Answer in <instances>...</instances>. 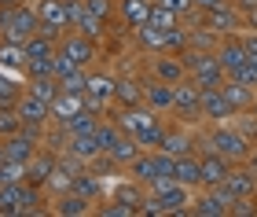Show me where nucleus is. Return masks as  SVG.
Segmentation results:
<instances>
[{"mask_svg":"<svg viewBox=\"0 0 257 217\" xmlns=\"http://www.w3.org/2000/svg\"><path fill=\"white\" fill-rule=\"evenodd\" d=\"M231 202H235V195H231L224 184H217V188H198V195H191L188 213H191V217H228Z\"/></svg>","mask_w":257,"mask_h":217,"instance_id":"obj_5","label":"nucleus"},{"mask_svg":"<svg viewBox=\"0 0 257 217\" xmlns=\"http://www.w3.org/2000/svg\"><path fill=\"white\" fill-rule=\"evenodd\" d=\"M22 129V118H19V111L15 107H0V140L11 133H19Z\"/></svg>","mask_w":257,"mask_h":217,"instance_id":"obj_39","label":"nucleus"},{"mask_svg":"<svg viewBox=\"0 0 257 217\" xmlns=\"http://www.w3.org/2000/svg\"><path fill=\"white\" fill-rule=\"evenodd\" d=\"M37 30H41V15L26 0H22V4H11V8H0V37L26 44Z\"/></svg>","mask_w":257,"mask_h":217,"instance_id":"obj_3","label":"nucleus"},{"mask_svg":"<svg viewBox=\"0 0 257 217\" xmlns=\"http://www.w3.org/2000/svg\"><path fill=\"white\" fill-rule=\"evenodd\" d=\"M0 66L11 70V74H22V70H26V48H22L19 41L0 37Z\"/></svg>","mask_w":257,"mask_h":217,"instance_id":"obj_30","label":"nucleus"},{"mask_svg":"<svg viewBox=\"0 0 257 217\" xmlns=\"http://www.w3.org/2000/svg\"><path fill=\"white\" fill-rule=\"evenodd\" d=\"M147 22H151V26H158V30H173V26H180V15H177V11H169V8H162L158 0H155Z\"/></svg>","mask_w":257,"mask_h":217,"instance_id":"obj_35","label":"nucleus"},{"mask_svg":"<svg viewBox=\"0 0 257 217\" xmlns=\"http://www.w3.org/2000/svg\"><path fill=\"white\" fill-rule=\"evenodd\" d=\"M26 88H30V92H37L41 99H48V103H52L55 92H59V77H52V74H44V77H30Z\"/></svg>","mask_w":257,"mask_h":217,"instance_id":"obj_36","label":"nucleus"},{"mask_svg":"<svg viewBox=\"0 0 257 217\" xmlns=\"http://www.w3.org/2000/svg\"><path fill=\"white\" fill-rule=\"evenodd\" d=\"M147 74L158 77V81H166V85H177V81L188 77V66H184V59H180L177 52H158V55H151Z\"/></svg>","mask_w":257,"mask_h":217,"instance_id":"obj_9","label":"nucleus"},{"mask_svg":"<svg viewBox=\"0 0 257 217\" xmlns=\"http://www.w3.org/2000/svg\"><path fill=\"white\" fill-rule=\"evenodd\" d=\"M0 217H22V180H0Z\"/></svg>","mask_w":257,"mask_h":217,"instance_id":"obj_28","label":"nucleus"},{"mask_svg":"<svg viewBox=\"0 0 257 217\" xmlns=\"http://www.w3.org/2000/svg\"><path fill=\"white\" fill-rule=\"evenodd\" d=\"M188 48V30L184 26H173V30H166V52H184Z\"/></svg>","mask_w":257,"mask_h":217,"instance_id":"obj_40","label":"nucleus"},{"mask_svg":"<svg viewBox=\"0 0 257 217\" xmlns=\"http://www.w3.org/2000/svg\"><path fill=\"white\" fill-rule=\"evenodd\" d=\"M158 4H162V8H169V11H177V15H188V11L195 8L191 0H158Z\"/></svg>","mask_w":257,"mask_h":217,"instance_id":"obj_42","label":"nucleus"},{"mask_svg":"<svg viewBox=\"0 0 257 217\" xmlns=\"http://www.w3.org/2000/svg\"><path fill=\"white\" fill-rule=\"evenodd\" d=\"M125 169H128V177H133L136 184H144V188H151L155 180H162L158 177V166H155V151H140Z\"/></svg>","mask_w":257,"mask_h":217,"instance_id":"obj_25","label":"nucleus"},{"mask_svg":"<svg viewBox=\"0 0 257 217\" xmlns=\"http://www.w3.org/2000/svg\"><path fill=\"white\" fill-rule=\"evenodd\" d=\"M231 166L235 162H228L220 151H213V147H202L198 151V169H202V188H217V184H224V177L231 173Z\"/></svg>","mask_w":257,"mask_h":217,"instance_id":"obj_8","label":"nucleus"},{"mask_svg":"<svg viewBox=\"0 0 257 217\" xmlns=\"http://www.w3.org/2000/svg\"><path fill=\"white\" fill-rule=\"evenodd\" d=\"M198 111H202V122H209V125L235 118V111H231V103L224 99L220 88H202V103H198Z\"/></svg>","mask_w":257,"mask_h":217,"instance_id":"obj_15","label":"nucleus"},{"mask_svg":"<svg viewBox=\"0 0 257 217\" xmlns=\"http://www.w3.org/2000/svg\"><path fill=\"white\" fill-rule=\"evenodd\" d=\"M114 81L118 77L114 74H96V70H88V85H85V107L88 111H99V114H107L114 107Z\"/></svg>","mask_w":257,"mask_h":217,"instance_id":"obj_7","label":"nucleus"},{"mask_svg":"<svg viewBox=\"0 0 257 217\" xmlns=\"http://www.w3.org/2000/svg\"><path fill=\"white\" fill-rule=\"evenodd\" d=\"M144 103L155 111V114H169L173 111V85L158 81V77H144Z\"/></svg>","mask_w":257,"mask_h":217,"instance_id":"obj_17","label":"nucleus"},{"mask_svg":"<svg viewBox=\"0 0 257 217\" xmlns=\"http://www.w3.org/2000/svg\"><path fill=\"white\" fill-rule=\"evenodd\" d=\"M66 155H74L81 158V162H92V158L99 155V140H96V133H74V136H66Z\"/></svg>","mask_w":257,"mask_h":217,"instance_id":"obj_27","label":"nucleus"},{"mask_svg":"<svg viewBox=\"0 0 257 217\" xmlns=\"http://www.w3.org/2000/svg\"><path fill=\"white\" fill-rule=\"evenodd\" d=\"M15 111H19L22 125H41V129H48V122H52V114H48V99H41L37 92H30V88L19 96Z\"/></svg>","mask_w":257,"mask_h":217,"instance_id":"obj_14","label":"nucleus"},{"mask_svg":"<svg viewBox=\"0 0 257 217\" xmlns=\"http://www.w3.org/2000/svg\"><path fill=\"white\" fill-rule=\"evenodd\" d=\"M206 26L217 33V37H224V33H239L242 30V11L224 0V4H217L213 11H206Z\"/></svg>","mask_w":257,"mask_h":217,"instance_id":"obj_13","label":"nucleus"},{"mask_svg":"<svg viewBox=\"0 0 257 217\" xmlns=\"http://www.w3.org/2000/svg\"><path fill=\"white\" fill-rule=\"evenodd\" d=\"M55 52L70 55L77 66L92 70V63L99 59V41H92V37H85V33H77V30H66L63 37H59V44H55Z\"/></svg>","mask_w":257,"mask_h":217,"instance_id":"obj_6","label":"nucleus"},{"mask_svg":"<svg viewBox=\"0 0 257 217\" xmlns=\"http://www.w3.org/2000/svg\"><path fill=\"white\" fill-rule=\"evenodd\" d=\"M191 4H195L198 11H213L217 4H224V0H191Z\"/></svg>","mask_w":257,"mask_h":217,"instance_id":"obj_44","label":"nucleus"},{"mask_svg":"<svg viewBox=\"0 0 257 217\" xmlns=\"http://www.w3.org/2000/svg\"><path fill=\"white\" fill-rule=\"evenodd\" d=\"M99 118L103 114L99 111H88V107H81L74 118H70L63 129H66V136H74V133H96V125H99Z\"/></svg>","mask_w":257,"mask_h":217,"instance_id":"obj_33","label":"nucleus"},{"mask_svg":"<svg viewBox=\"0 0 257 217\" xmlns=\"http://www.w3.org/2000/svg\"><path fill=\"white\" fill-rule=\"evenodd\" d=\"M48 213H55V217H85V213H92V202L81 199L77 191H59V195L52 199Z\"/></svg>","mask_w":257,"mask_h":217,"instance_id":"obj_21","label":"nucleus"},{"mask_svg":"<svg viewBox=\"0 0 257 217\" xmlns=\"http://www.w3.org/2000/svg\"><path fill=\"white\" fill-rule=\"evenodd\" d=\"M11 4H22V0H0V8H11Z\"/></svg>","mask_w":257,"mask_h":217,"instance_id":"obj_45","label":"nucleus"},{"mask_svg":"<svg viewBox=\"0 0 257 217\" xmlns=\"http://www.w3.org/2000/svg\"><path fill=\"white\" fill-rule=\"evenodd\" d=\"M147 15H151V0H114V19L128 30L144 26Z\"/></svg>","mask_w":257,"mask_h":217,"instance_id":"obj_19","label":"nucleus"},{"mask_svg":"<svg viewBox=\"0 0 257 217\" xmlns=\"http://www.w3.org/2000/svg\"><path fill=\"white\" fill-rule=\"evenodd\" d=\"M162 151H169L173 158H177V155H188V151H195V136H188V129L177 122V125H169V129H166Z\"/></svg>","mask_w":257,"mask_h":217,"instance_id":"obj_29","label":"nucleus"},{"mask_svg":"<svg viewBox=\"0 0 257 217\" xmlns=\"http://www.w3.org/2000/svg\"><path fill=\"white\" fill-rule=\"evenodd\" d=\"M220 92H224V99L231 103V111H235V114H242V111H250V107H253V99H257V88H253V85L231 81V77H228L224 85H220Z\"/></svg>","mask_w":257,"mask_h":217,"instance_id":"obj_24","label":"nucleus"},{"mask_svg":"<svg viewBox=\"0 0 257 217\" xmlns=\"http://www.w3.org/2000/svg\"><path fill=\"white\" fill-rule=\"evenodd\" d=\"M224 188L235 199H257V173L246 162H239V166H231V173L224 177Z\"/></svg>","mask_w":257,"mask_h":217,"instance_id":"obj_16","label":"nucleus"},{"mask_svg":"<svg viewBox=\"0 0 257 217\" xmlns=\"http://www.w3.org/2000/svg\"><path fill=\"white\" fill-rule=\"evenodd\" d=\"M198 103H202V88H198L191 77H184V81L173 85V118H177L180 125L188 122H202V111H198Z\"/></svg>","mask_w":257,"mask_h":217,"instance_id":"obj_4","label":"nucleus"},{"mask_svg":"<svg viewBox=\"0 0 257 217\" xmlns=\"http://www.w3.org/2000/svg\"><path fill=\"white\" fill-rule=\"evenodd\" d=\"M22 92H26V81H19L11 70H0V107H15Z\"/></svg>","mask_w":257,"mask_h":217,"instance_id":"obj_32","label":"nucleus"},{"mask_svg":"<svg viewBox=\"0 0 257 217\" xmlns=\"http://www.w3.org/2000/svg\"><path fill=\"white\" fill-rule=\"evenodd\" d=\"M85 4H88V11H96L99 19L110 22V15H114V0H85Z\"/></svg>","mask_w":257,"mask_h":217,"instance_id":"obj_41","label":"nucleus"},{"mask_svg":"<svg viewBox=\"0 0 257 217\" xmlns=\"http://www.w3.org/2000/svg\"><path fill=\"white\" fill-rule=\"evenodd\" d=\"M133 44H136L144 55H158V52H166V30H158V26H151V22H144V26L133 30Z\"/></svg>","mask_w":257,"mask_h":217,"instance_id":"obj_22","label":"nucleus"},{"mask_svg":"<svg viewBox=\"0 0 257 217\" xmlns=\"http://www.w3.org/2000/svg\"><path fill=\"white\" fill-rule=\"evenodd\" d=\"M0 180H4V177H0Z\"/></svg>","mask_w":257,"mask_h":217,"instance_id":"obj_48","label":"nucleus"},{"mask_svg":"<svg viewBox=\"0 0 257 217\" xmlns=\"http://www.w3.org/2000/svg\"><path fill=\"white\" fill-rule=\"evenodd\" d=\"M81 107H85V92H63V88H59V92H55V99L48 103V114H52L55 125H66Z\"/></svg>","mask_w":257,"mask_h":217,"instance_id":"obj_18","label":"nucleus"},{"mask_svg":"<svg viewBox=\"0 0 257 217\" xmlns=\"http://www.w3.org/2000/svg\"><path fill=\"white\" fill-rule=\"evenodd\" d=\"M217 59L224 66V74L231 77L239 70L242 63H246V44H242V30L239 33H224V37L217 41Z\"/></svg>","mask_w":257,"mask_h":217,"instance_id":"obj_11","label":"nucleus"},{"mask_svg":"<svg viewBox=\"0 0 257 217\" xmlns=\"http://www.w3.org/2000/svg\"><path fill=\"white\" fill-rule=\"evenodd\" d=\"M242 30H257V8L242 11Z\"/></svg>","mask_w":257,"mask_h":217,"instance_id":"obj_43","label":"nucleus"},{"mask_svg":"<svg viewBox=\"0 0 257 217\" xmlns=\"http://www.w3.org/2000/svg\"><path fill=\"white\" fill-rule=\"evenodd\" d=\"M173 180H180V184L191 188V191L202 188V169H198V155L195 151L177 155V162H173Z\"/></svg>","mask_w":257,"mask_h":217,"instance_id":"obj_20","label":"nucleus"},{"mask_svg":"<svg viewBox=\"0 0 257 217\" xmlns=\"http://www.w3.org/2000/svg\"><path fill=\"white\" fill-rule=\"evenodd\" d=\"M66 191H77L81 199H88V202H103V177L99 173H92V169L85 166L81 173L70 180V188Z\"/></svg>","mask_w":257,"mask_h":217,"instance_id":"obj_23","label":"nucleus"},{"mask_svg":"<svg viewBox=\"0 0 257 217\" xmlns=\"http://www.w3.org/2000/svg\"><path fill=\"white\" fill-rule=\"evenodd\" d=\"M0 162H4V144H0Z\"/></svg>","mask_w":257,"mask_h":217,"instance_id":"obj_46","label":"nucleus"},{"mask_svg":"<svg viewBox=\"0 0 257 217\" xmlns=\"http://www.w3.org/2000/svg\"><path fill=\"white\" fill-rule=\"evenodd\" d=\"M144 103V81L140 77H118L114 81V107H136Z\"/></svg>","mask_w":257,"mask_h":217,"instance_id":"obj_26","label":"nucleus"},{"mask_svg":"<svg viewBox=\"0 0 257 217\" xmlns=\"http://www.w3.org/2000/svg\"><path fill=\"white\" fill-rule=\"evenodd\" d=\"M55 162H59L55 147H37V155L26 162V177L22 180H30V184H37V188H48V180L55 173Z\"/></svg>","mask_w":257,"mask_h":217,"instance_id":"obj_12","label":"nucleus"},{"mask_svg":"<svg viewBox=\"0 0 257 217\" xmlns=\"http://www.w3.org/2000/svg\"><path fill=\"white\" fill-rule=\"evenodd\" d=\"M195 144L198 147H213V151H220L228 158V162H246L250 158V151H253V144L257 140H250L246 133L239 129V125H228V122H213L209 129L202 133V136H195Z\"/></svg>","mask_w":257,"mask_h":217,"instance_id":"obj_1","label":"nucleus"},{"mask_svg":"<svg viewBox=\"0 0 257 217\" xmlns=\"http://www.w3.org/2000/svg\"><path fill=\"white\" fill-rule=\"evenodd\" d=\"M85 85H88V70H85V66H77V70H70L66 77H59L63 92H85Z\"/></svg>","mask_w":257,"mask_h":217,"instance_id":"obj_38","label":"nucleus"},{"mask_svg":"<svg viewBox=\"0 0 257 217\" xmlns=\"http://www.w3.org/2000/svg\"><path fill=\"white\" fill-rule=\"evenodd\" d=\"M184 66H188V77L198 85V88H220L228 81L224 66H220L217 52H202V48H184L180 52Z\"/></svg>","mask_w":257,"mask_h":217,"instance_id":"obj_2","label":"nucleus"},{"mask_svg":"<svg viewBox=\"0 0 257 217\" xmlns=\"http://www.w3.org/2000/svg\"><path fill=\"white\" fill-rule=\"evenodd\" d=\"M140 151H144V147H140V144H136V136H128V133H121L118 140H114V144L107 147V155H110V158H114V162H118L121 169H125L128 162H133V158H136Z\"/></svg>","mask_w":257,"mask_h":217,"instance_id":"obj_31","label":"nucleus"},{"mask_svg":"<svg viewBox=\"0 0 257 217\" xmlns=\"http://www.w3.org/2000/svg\"><path fill=\"white\" fill-rule=\"evenodd\" d=\"M99 217H140V206L121 202V199H103L99 202Z\"/></svg>","mask_w":257,"mask_h":217,"instance_id":"obj_37","label":"nucleus"},{"mask_svg":"<svg viewBox=\"0 0 257 217\" xmlns=\"http://www.w3.org/2000/svg\"><path fill=\"white\" fill-rule=\"evenodd\" d=\"M37 15H41V30L37 33H44V37H52V41H59L63 33L70 30L66 26V4H63V0H41Z\"/></svg>","mask_w":257,"mask_h":217,"instance_id":"obj_10","label":"nucleus"},{"mask_svg":"<svg viewBox=\"0 0 257 217\" xmlns=\"http://www.w3.org/2000/svg\"><path fill=\"white\" fill-rule=\"evenodd\" d=\"M250 111H253V114H257V99H253V107H250Z\"/></svg>","mask_w":257,"mask_h":217,"instance_id":"obj_47","label":"nucleus"},{"mask_svg":"<svg viewBox=\"0 0 257 217\" xmlns=\"http://www.w3.org/2000/svg\"><path fill=\"white\" fill-rule=\"evenodd\" d=\"M166 129H169V122H151L147 129H140L136 133V144L144 147V151H155V147H162V140H166Z\"/></svg>","mask_w":257,"mask_h":217,"instance_id":"obj_34","label":"nucleus"}]
</instances>
